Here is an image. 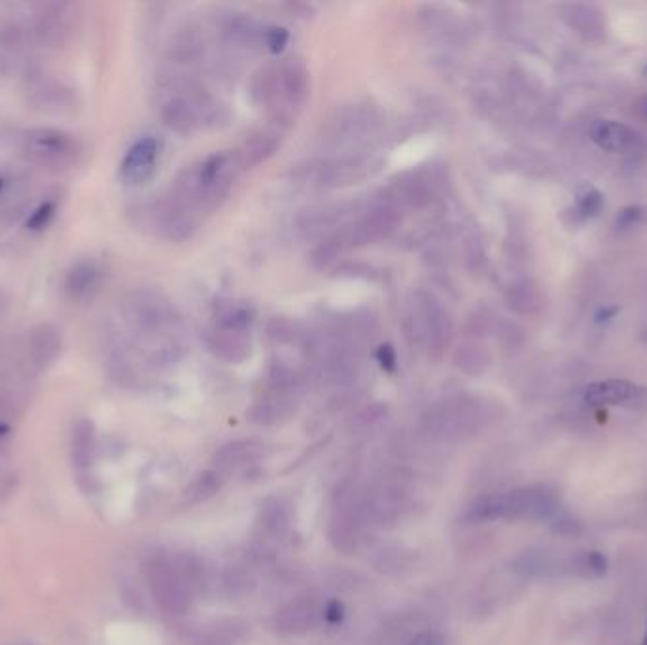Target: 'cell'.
<instances>
[{
	"mask_svg": "<svg viewBox=\"0 0 647 645\" xmlns=\"http://www.w3.org/2000/svg\"><path fill=\"white\" fill-rule=\"evenodd\" d=\"M559 513V496L553 488L536 485L513 488L507 492L479 496L466 511L468 522H492L502 519H532L547 521Z\"/></svg>",
	"mask_w": 647,
	"mask_h": 645,
	"instance_id": "6da1fadb",
	"label": "cell"
},
{
	"mask_svg": "<svg viewBox=\"0 0 647 645\" xmlns=\"http://www.w3.org/2000/svg\"><path fill=\"white\" fill-rule=\"evenodd\" d=\"M452 318L430 292L418 290L406 314V335L413 347L426 345L433 359H442L452 341Z\"/></svg>",
	"mask_w": 647,
	"mask_h": 645,
	"instance_id": "7a4b0ae2",
	"label": "cell"
},
{
	"mask_svg": "<svg viewBox=\"0 0 647 645\" xmlns=\"http://www.w3.org/2000/svg\"><path fill=\"white\" fill-rule=\"evenodd\" d=\"M485 422V405L469 395H451L433 404L423 416V430L430 438L459 441L478 432Z\"/></svg>",
	"mask_w": 647,
	"mask_h": 645,
	"instance_id": "3957f363",
	"label": "cell"
},
{
	"mask_svg": "<svg viewBox=\"0 0 647 645\" xmlns=\"http://www.w3.org/2000/svg\"><path fill=\"white\" fill-rule=\"evenodd\" d=\"M146 577L154 600L170 615L184 613L192 604V589L182 577L173 557L156 553L146 564Z\"/></svg>",
	"mask_w": 647,
	"mask_h": 645,
	"instance_id": "277c9868",
	"label": "cell"
},
{
	"mask_svg": "<svg viewBox=\"0 0 647 645\" xmlns=\"http://www.w3.org/2000/svg\"><path fill=\"white\" fill-rule=\"evenodd\" d=\"M377 170L375 161L366 156H339L320 159L301 168V180L311 187L335 189L360 184Z\"/></svg>",
	"mask_w": 647,
	"mask_h": 645,
	"instance_id": "5b68a950",
	"label": "cell"
},
{
	"mask_svg": "<svg viewBox=\"0 0 647 645\" xmlns=\"http://www.w3.org/2000/svg\"><path fill=\"white\" fill-rule=\"evenodd\" d=\"M278 108L273 114V122L282 127L294 120L309 99V68L299 57H288L278 65Z\"/></svg>",
	"mask_w": 647,
	"mask_h": 645,
	"instance_id": "8992f818",
	"label": "cell"
},
{
	"mask_svg": "<svg viewBox=\"0 0 647 645\" xmlns=\"http://www.w3.org/2000/svg\"><path fill=\"white\" fill-rule=\"evenodd\" d=\"M402 223V211L383 194L354 223L347 225L352 246H366L388 239Z\"/></svg>",
	"mask_w": 647,
	"mask_h": 645,
	"instance_id": "52a82bcc",
	"label": "cell"
},
{
	"mask_svg": "<svg viewBox=\"0 0 647 645\" xmlns=\"http://www.w3.org/2000/svg\"><path fill=\"white\" fill-rule=\"evenodd\" d=\"M591 141L607 154L638 159L645 156L647 142L642 132L617 120H597L588 129Z\"/></svg>",
	"mask_w": 647,
	"mask_h": 645,
	"instance_id": "ba28073f",
	"label": "cell"
},
{
	"mask_svg": "<svg viewBox=\"0 0 647 645\" xmlns=\"http://www.w3.org/2000/svg\"><path fill=\"white\" fill-rule=\"evenodd\" d=\"M583 402L591 407L647 409V386L623 378H607L585 386Z\"/></svg>",
	"mask_w": 647,
	"mask_h": 645,
	"instance_id": "9c48e42d",
	"label": "cell"
},
{
	"mask_svg": "<svg viewBox=\"0 0 647 645\" xmlns=\"http://www.w3.org/2000/svg\"><path fill=\"white\" fill-rule=\"evenodd\" d=\"M322 617L324 608L316 598L299 596L273 613L269 627L278 636H299L313 631Z\"/></svg>",
	"mask_w": 647,
	"mask_h": 645,
	"instance_id": "30bf717a",
	"label": "cell"
},
{
	"mask_svg": "<svg viewBox=\"0 0 647 645\" xmlns=\"http://www.w3.org/2000/svg\"><path fill=\"white\" fill-rule=\"evenodd\" d=\"M299 407L297 392H284L268 388L260 400L246 413L249 421L258 426H277L290 421Z\"/></svg>",
	"mask_w": 647,
	"mask_h": 645,
	"instance_id": "8fae6325",
	"label": "cell"
},
{
	"mask_svg": "<svg viewBox=\"0 0 647 645\" xmlns=\"http://www.w3.org/2000/svg\"><path fill=\"white\" fill-rule=\"evenodd\" d=\"M205 345L216 358L227 364H242L252 354L249 332L213 324L205 332Z\"/></svg>",
	"mask_w": 647,
	"mask_h": 645,
	"instance_id": "7c38bea8",
	"label": "cell"
},
{
	"mask_svg": "<svg viewBox=\"0 0 647 645\" xmlns=\"http://www.w3.org/2000/svg\"><path fill=\"white\" fill-rule=\"evenodd\" d=\"M280 148V127H265L251 132L237 150H233V156L241 167V170L254 168L268 159H271Z\"/></svg>",
	"mask_w": 647,
	"mask_h": 645,
	"instance_id": "4fadbf2b",
	"label": "cell"
},
{
	"mask_svg": "<svg viewBox=\"0 0 647 645\" xmlns=\"http://www.w3.org/2000/svg\"><path fill=\"white\" fill-rule=\"evenodd\" d=\"M158 141L146 137L141 139L135 146H132L122 165V177L129 184H144L151 178L156 170V159H158Z\"/></svg>",
	"mask_w": 647,
	"mask_h": 645,
	"instance_id": "5bb4252c",
	"label": "cell"
},
{
	"mask_svg": "<svg viewBox=\"0 0 647 645\" xmlns=\"http://www.w3.org/2000/svg\"><path fill=\"white\" fill-rule=\"evenodd\" d=\"M268 452L263 441L260 440H235L222 445L213 457V462L218 471H232L244 466L256 464Z\"/></svg>",
	"mask_w": 647,
	"mask_h": 645,
	"instance_id": "9a60e30c",
	"label": "cell"
},
{
	"mask_svg": "<svg viewBox=\"0 0 647 645\" xmlns=\"http://www.w3.org/2000/svg\"><path fill=\"white\" fill-rule=\"evenodd\" d=\"M27 142L32 154L42 161H61L74 151V141L70 135L57 129H36L27 135Z\"/></svg>",
	"mask_w": 647,
	"mask_h": 645,
	"instance_id": "2e32d148",
	"label": "cell"
},
{
	"mask_svg": "<svg viewBox=\"0 0 647 645\" xmlns=\"http://www.w3.org/2000/svg\"><path fill=\"white\" fill-rule=\"evenodd\" d=\"M375 123H377L375 112L369 106L356 104L352 108L342 110L333 118L332 137H335L337 141H347V139L352 141L369 132Z\"/></svg>",
	"mask_w": 647,
	"mask_h": 645,
	"instance_id": "e0dca14e",
	"label": "cell"
},
{
	"mask_svg": "<svg viewBox=\"0 0 647 645\" xmlns=\"http://www.w3.org/2000/svg\"><path fill=\"white\" fill-rule=\"evenodd\" d=\"M61 337L55 328L42 324L31 335V356L38 366H50L59 356Z\"/></svg>",
	"mask_w": 647,
	"mask_h": 645,
	"instance_id": "ac0fdd59",
	"label": "cell"
},
{
	"mask_svg": "<svg viewBox=\"0 0 647 645\" xmlns=\"http://www.w3.org/2000/svg\"><path fill=\"white\" fill-rule=\"evenodd\" d=\"M254 307L251 303L242 301H222L216 305V322L214 324L225 326V328H235L249 332L252 322H254Z\"/></svg>",
	"mask_w": 647,
	"mask_h": 645,
	"instance_id": "d6986e66",
	"label": "cell"
},
{
	"mask_svg": "<svg viewBox=\"0 0 647 645\" xmlns=\"http://www.w3.org/2000/svg\"><path fill=\"white\" fill-rule=\"evenodd\" d=\"M258 524L268 536L282 538L284 534H287V530L290 526V515H288L287 505H284L277 498L265 500L260 509Z\"/></svg>",
	"mask_w": 647,
	"mask_h": 645,
	"instance_id": "ffe728a7",
	"label": "cell"
},
{
	"mask_svg": "<svg viewBox=\"0 0 647 645\" xmlns=\"http://www.w3.org/2000/svg\"><path fill=\"white\" fill-rule=\"evenodd\" d=\"M222 476L220 471L208 469L199 473V476L187 485V488L184 490V500L187 505H199L205 504L211 498H214L220 488H222Z\"/></svg>",
	"mask_w": 647,
	"mask_h": 645,
	"instance_id": "44dd1931",
	"label": "cell"
},
{
	"mask_svg": "<svg viewBox=\"0 0 647 645\" xmlns=\"http://www.w3.org/2000/svg\"><path fill=\"white\" fill-rule=\"evenodd\" d=\"M341 208H318V211H311L307 216H303L297 223L301 235L305 239H314V237H324V233L330 232L332 227L337 225L339 218H341Z\"/></svg>",
	"mask_w": 647,
	"mask_h": 645,
	"instance_id": "7402d4cb",
	"label": "cell"
},
{
	"mask_svg": "<svg viewBox=\"0 0 647 645\" xmlns=\"http://www.w3.org/2000/svg\"><path fill=\"white\" fill-rule=\"evenodd\" d=\"M223 32L227 36V41L235 42L239 46H249V44L252 46L260 41L263 42V34H265V31L260 29V25L254 22V19L246 17V15L232 17L230 22L225 23Z\"/></svg>",
	"mask_w": 647,
	"mask_h": 645,
	"instance_id": "603a6c76",
	"label": "cell"
},
{
	"mask_svg": "<svg viewBox=\"0 0 647 645\" xmlns=\"http://www.w3.org/2000/svg\"><path fill=\"white\" fill-rule=\"evenodd\" d=\"M95 445V428L93 422L84 419L78 421L72 430V460L78 468H84L91 462Z\"/></svg>",
	"mask_w": 647,
	"mask_h": 645,
	"instance_id": "cb8c5ba5",
	"label": "cell"
},
{
	"mask_svg": "<svg viewBox=\"0 0 647 645\" xmlns=\"http://www.w3.org/2000/svg\"><path fill=\"white\" fill-rule=\"evenodd\" d=\"M97 280V268L91 261H78L67 275L65 288L72 299L84 297Z\"/></svg>",
	"mask_w": 647,
	"mask_h": 645,
	"instance_id": "d4e9b609",
	"label": "cell"
},
{
	"mask_svg": "<svg viewBox=\"0 0 647 645\" xmlns=\"http://www.w3.org/2000/svg\"><path fill=\"white\" fill-rule=\"evenodd\" d=\"M242 629L239 622L227 621V622H216L213 627L201 629L196 636V641L199 645H233L241 640Z\"/></svg>",
	"mask_w": 647,
	"mask_h": 645,
	"instance_id": "484cf974",
	"label": "cell"
},
{
	"mask_svg": "<svg viewBox=\"0 0 647 645\" xmlns=\"http://www.w3.org/2000/svg\"><path fill=\"white\" fill-rule=\"evenodd\" d=\"M454 366L459 368L462 373L478 377L481 375L488 366V356L487 352L475 343H466L459 347L454 352Z\"/></svg>",
	"mask_w": 647,
	"mask_h": 645,
	"instance_id": "4316f807",
	"label": "cell"
},
{
	"mask_svg": "<svg viewBox=\"0 0 647 645\" xmlns=\"http://www.w3.org/2000/svg\"><path fill=\"white\" fill-rule=\"evenodd\" d=\"M604 206V197L593 186H581L576 194V204H574V216L581 222L593 220L600 214Z\"/></svg>",
	"mask_w": 647,
	"mask_h": 645,
	"instance_id": "83f0119b",
	"label": "cell"
},
{
	"mask_svg": "<svg viewBox=\"0 0 647 645\" xmlns=\"http://www.w3.org/2000/svg\"><path fill=\"white\" fill-rule=\"evenodd\" d=\"M223 586L230 595L239 596V595H244L252 589L254 579L246 572L239 570V568H230V570L223 574Z\"/></svg>",
	"mask_w": 647,
	"mask_h": 645,
	"instance_id": "f1b7e54d",
	"label": "cell"
},
{
	"mask_svg": "<svg viewBox=\"0 0 647 645\" xmlns=\"http://www.w3.org/2000/svg\"><path fill=\"white\" fill-rule=\"evenodd\" d=\"M288 31L280 29V27H269L263 34V44L268 46L269 51L273 53H280L284 50V46L288 44Z\"/></svg>",
	"mask_w": 647,
	"mask_h": 645,
	"instance_id": "f546056e",
	"label": "cell"
},
{
	"mask_svg": "<svg viewBox=\"0 0 647 645\" xmlns=\"http://www.w3.org/2000/svg\"><path fill=\"white\" fill-rule=\"evenodd\" d=\"M583 568H585V570H587L588 574H591V576L602 577V576H606V572H607V559H606L602 553H598V551H591V553L585 555V559H583Z\"/></svg>",
	"mask_w": 647,
	"mask_h": 645,
	"instance_id": "4dcf8cb0",
	"label": "cell"
},
{
	"mask_svg": "<svg viewBox=\"0 0 647 645\" xmlns=\"http://www.w3.org/2000/svg\"><path fill=\"white\" fill-rule=\"evenodd\" d=\"M53 204L51 203H46L42 206L36 208V213L31 216V220L27 222V227L32 232H38V230H44V227L50 223L51 216H53Z\"/></svg>",
	"mask_w": 647,
	"mask_h": 645,
	"instance_id": "1f68e13d",
	"label": "cell"
},
{
	"mask_svg": "<svg viewBox=\"0 0 647 645\" xmlns=\"http://www.w3.org/2000/svg\"><path fill=\"white\" fill-rule=\"evenodd\" d=\"M404 645H447V640L435 631H423L413 634Z\"/></svg>",
	"mask_w": 647,
	"mask_h": 645,
	"instance_id": "d6a6232c",
	"label": "cell"
},
{
	"mask_svg": "<svg viewBox=\"0 0 647 645\" xmlns=\"http://www.w3.org/2000/svg\"><path fill=\"white\" fill-rule=\"evenodd\" d=\"M385 414H387V409H383V407H371V409L364 411L361 414H358V419H356V428H360V430H368V426H371V424H375L377 421L383 419Z\"/></svg>",
	"mask_w": 647,
	"mask_h": 645,
	"instance_id": "836d02e7",
	"label": "cell"
},
{
	"mask_svg": "<svg viewBox=\"0 0 647 645\" xmlns=\"http://www.w3.org/2000/svg\"><path fill=\"white\" fill-rule=\"evenodd\" d=\"M377 359H378V364L383 366V369H387V371L396 369V362H397L396 350L390 345H383L377 350Z\"/></svg>",
	"mask_w": 647,
	"mask_h": 645,
	"instance_id": "e575fe53",
	"label": "cell"
},
{
	"mask_svg": "<svg viewBox=\"0 0 647 645\" xmlns=\"http://www.w3.org/2000/svg\"><path fill=\"white\" fill-rule=\"evenodd\" d=\"M342 615H345V608L339 600H332L330 604L324 605V619L330 622H341Z\"/></svg>",
	"mask_w": 647,
	"mask_h": 645,
	"instance_id": "d590c367",
	"label": "cell"
},
{
	"mask_svg": "<svg viewBox=\"0 0 647 645\" xmlns=\"http://www.w3.org/2000/svg\"><path fill=\"white\" fill-rule=\"evenodd\" d=\"M619 313V307H602L598 309V313L595 314V322L597 324H606V322H610L612 318H615V314Z\"/></svg>",
	"mask_w": 647,
	"mask_h": 645,
	"instance_id": "8d00e7d4",
	"label": "cell"
},
{
	"mask_svg": "<svg viewBox=\"0 0 647 645\" xmlns=\"http://www.w3.org/2000/svg\"><path fill=\"white\" fill-rule=\"evenodd\" d=\"M642 645H647V632H645V636H643V641H642Z\"/></svg>",
	"mask_w": 647,
	"mask_h": 645,
	"instance_id": "74e56055",
	"label": "cell"
},
{
	"mask_svg": "<svg viewBox=\"0 0 647 645\" xmlns=\"http://www.w3.org/2000/svg\"><path fill=\"white\" fill-rule=\"evenodd\" d=\"M643 110H645V114H647V99H645V103H643Z\"/></svg>",
	"mask_w": 647,
	"mask_h": 645,
	"instance_id": "f35d334b",
	"label": "cell"
},
{
	"mask_svg": "<svg viewBox=\"0 0 647 645\" xmlns=\"http://www.w3.org/2000/svg\"><path fill=\"white\" fill-rule=\"evenodd\" d=\"M642 337H643V339H645V341H647V330H645V332H643V335H642Z\"/></svg>",
	"mask_w": 647,
	"mask_h": 645,
	"instance_id": "ab89813d",
	"label": "cell"
},
{
	"mask_svg": "<svg viewBox=\"0 0 647 645\" xmlns=\"http://www.w3.org/2000/svg\"><path fill=\"white\" fill-rule=\"evenodd\" d=\"M643 74H647V63H645V67H643Z\"/></svg>",
	"mask_w": 647,
	"mask_h": 645,
	"instance_id": "60d3db41",
	"label": "cell"
},
{
	"mask_svg": "<svg viewBox=\"0 0 647 645\" xmlns=\"http://www.w3.org/2000/svg\"><path fill=\"white\" fill-rule=\"evenodd\" d=\"M643 222H647V208H645V220Z\"/></svg>",
	"mask_w": 647,
	"mask_h": 645,
	"instance_id": "b9f144b4",
	"label": "cell"
},
{
	"mask_svg": "<svg viewBox=\"0 0 647 645\" xmlns=\"http://www.w3.org/2000/svg\"><path fill=\"white\" fill-rule=\"evenodd\" d=\"M0 187H3V182H0Z\"/></svg>",
	"mask_w": 647,
	"mask_h": 645,
	"instance_id": "7bdbcfd3",
	"label": "cell"
}]
</instances>
